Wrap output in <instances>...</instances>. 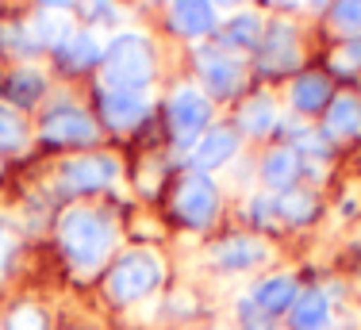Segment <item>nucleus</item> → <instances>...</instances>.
Instances as JSON below:
<instances>
[{
	"label": "nucleus",
	"mask_w": 361,
	"mask_h": 330,
	"mask_svg": "<svg viewBox=\"0 0 361 330\" xmlns=\"http://www.w3.org/2000/svg\"><path fill=\"white\" fill-rule=\"evenodd\" d=\"M58 242H62V254L70 257L73 269L92 273L108 257L116 231H111L108 215L92 212V207H70L62 215V223H58Z\"/></svg>",
	"instance_id": "nucleus-1"
},
{
	"label": "nucleus",
	"mask_w": 361,
	"mask_h": 330,
	"mask_svg": "<svg viewBox=\"0 0 361 330\" xmlns=\"http://www.w3.org/2000/svg\"><path fill=\"white\" fill-rule=\"evenodd\" d=\"M104 77L111 89H123V92H139L146 81L154 77V54L146 47L142 35L123 31L111 39V47L104 50Z\"/></svg>",
	"instance_id": "nucleus-2"
},
{
	"label": "nucleus",
	"mask_w": 361,
	"mask_h": 330,
	"mask_svg": "<svg viewBox=\"0 0 361 330\" xmlns=\"http://www.w3.org/2000/svg\"><path fill=\"white\" fill-rule=\"evenodd\" d=\"M161 257L154 250H131L108 273V296L116 303H139L161 284Z\"/></svg>",
	"instance_id": "nucleus-3"
},
{
	"label": "nucleus",
	"mask_w": 361,
	"mask_h": 330,
	"mask_svg": "<svg viewBox=\"0 0 361 330\" xmlns=\"http://www.w3.org/2000/svg\"><path fill=\"white\" fill-rule=\"evenodd\" d=\"M173 212L196 231L208 227L219 212V188L212 185L204 173H188V177H180L177 188H173Z\"/></svg>",
	"instance_id": "nucleus-4"
},
{
	"label": "nucleus",
	"mask_w": 361,
	"mask_h": 330,
	"mask_svg": "<svg viewBox=\"0 0 361 330\" xmlns=\"http://www.w3.org/2000/svg\"><path fill=\"white\" fill-rule=\"evenodd\" d=\"M208 116H212V100L200 89H177L173 100H169V119H173L177 142H192L208 127Z\"/></svg>",
	"instance_id": "nucleus-5"
},
{
	"label": "nucleus",
	"mask_w": 361,
	"mask_h": 330,
	"mask_svg": "<svg viewBox=\"0 0 361 330\" xmlns=\"http://www.w3.org/2000/svg\"><path fill=\"white\" fill-rule=\"evenodd\" d=\"M116 158H108V154H97V158H73L62 165V177H58V185L66 188V192H97V188L111 185V177H116Z\"/></svg>",
	"instance_id": "nucleus-6"
},
{
	"label": "nucleus",
	"mask_w": 361,
	"mask_h": 330,
	"mask_svg": "<svg viewBox=\"0 0 361 330\" xmlns=\"http://www.w3.org/2000/svg\"><path fill=\"white\" fill-rule=\"evenodd\" d=\"M42 135L50 142H66V146H89L97 138V123L77 108H58L42 119Z\"/></svg>",
	"instance_id": "nucleus-7"
},
{
	"label": "nucleus",
	"mask_w": 361,
	"mask_h": 330,
	"mask_svg": "<svg viewBox=\"0 0 361 330\" xmlns=\"http://www.w3.org/2000/svg\"><path fill=\"white\" fill-rule=\"evenodd\" d=\"M265 257H269L265 242L250 238V234H235V238L219 242V246L212 250V262L219 269H250V265H262Z\"/></svg>",
	"instance_id": "nucleus-8"
},
{
	"label": "nucleus",
	"mask_w": 361,
	"mask_h": 330,
	"mask_svg": "<svg viewBox=\"0 0 361 330\" xmlns=\"http://www.w3.org/2000/svg\"><path fill=\"white\" fill-rule=\"evenodd\" d=\"M235 150H238V135H235V131H227V127H216V131H208V135L200 138V142H196V150H192L196 173L227 165L231 158H235Z\"/></svg>",
	"instance_id": "nucleus-9"
},
{
	"label": "nucleus",
	"mask_w": 361,
	"mask_h": 330,
	"mask_svg": "<svg viewBox=\"0 0 361 330\" xmlns=\"http://www.w3.org/2000/svg\"><path fill=\"white\" fill-rule=\"evenodd\" d=\"M219 23L212 0H173V28L180 35H212Z\"/></svg>",
	"instance_id": "nucleus-10"
},
{
	"label": "nucleus",
	"mask_w": 361,
	"mask_h": 330,
	"mask_svg": "<svg viewBox=\"0 0 361 330\" xmlns=\"http://www.w3.org/2000/svg\"><path fill=\"white\" fill-rule=\"evenodd\" d=\"M100 108H104V119L111 127H119V131L135 127L146 116V100L139 92H123V89H108L104 97H100Z\"/></svg>",
	"instance_id": "nucleus-11"
},
{
	"label": "nucleus",
	"mask_w": 361,
	"mask_h": 330,
	"mask_svg": "<svg viewBox=\"0 0 361 330\" xmlns=\"http://www.w3.org/2000/svg\"><path fill=\"white\" fill-rule=\"evenodd\" d=\"M296 296H300L296 276H288V273L265 276V281L254 288V303L265 311V315H281L285 307H292V303H296Z\"/></svg>",
	"instance_id": "nucleus-12"
},
{
	"label": "nucleus",
	"mask_w": 361,
	"mask_h": 330,
	"mask_svg": "<svg viewBox=\"0 0 361 330\" xmlns=\"http://www.w3.org/2000/svg\"><path fill=\"white\" fill-rule=\"evenodd\" d=\"M31 35H35V42H42V47L62 50L73 39V23L66 16V8H42L35 20H31Z\"/></svg>",
	"instance_id": "nucleus-13"
},
{
	"label": "nucleus",
	"mask_w": 361,
	"mask_h": 330,
	"mask_svg": "<svg viewBox=\"0 0 361 330\" xmlns=\"http://www.w3.org/2000/svg\"><path fill=\"white\" fill-rule=\"evenodd\" d=\"M326 315H331V303H326V296L315 288L300 292L296 303H292V326L296 330H323Z\"/></svg>",
	"instance_id": "nucleus-14"
},
{
	"label": "nucleus",
	"mask_w": 361,
	"mask_h": 330,
	"mask_svg": "<svg viewBox=\"0 0 361 330\" xmlns=\"http://www.w3.org/2000/svg\"><path fill=\"white\" fill-rule=\"evenodd\" d=\"M238 81H243V73L227 54H204V85L212 89V97H231Z\"/></svg>",
	"instance_id": "nucleus-15"
},
{
	"label": "nucleus",
	"mask_w": 361,
	"mask_h": 330,
	"mask_svg": "<svg viewBox=\"0 0 361 330\" xmlns=\"http://www.w3.org/2000/svg\"><path fill=\"white\" fill-rule=\"evenodd\" d=\"M296 66V31L292 23H273L265 42V69H292Z\"/></svg>",
	"instance_id": "nucleus-16"
},
{
	"label": "nucleus",
	"mask_w": 361,
	"mask_h": 330,
	"mask_svg": "<svg viewBox=\"0 0 361 330\" xmlns=\"http://www.w3.org/2000/svg\"><path fill=\"white\" fill-rule=\"evenodd\" d=\"M326 131L334 138H350L361 131V104L354 97H334L331 111H326Z\"/></svg>",
	"instance_id": "nucleus-17"
},
{
	"label": "nucleus",
	"mask_w": 361,
	"mask_h": 330,
	"mask_svg": "<svg viewBox=\"0 0 361 330\" xmlns=\"http://www.w3.org/2000/svg\"><path fill=\"white\" fill-rule=\"evenodd\" d=\"M326 97H331V85H326V77H319V73H300L296 85H292V104H296L300 111L323 108Z\"/></svg>",
	"instance_id": "nucleus-18"
},
{
	"label": "nucleus",
	"mask_w": 361,
	"mask_h": 330,
	"mask_svg": "<svg viewBox=\"0 0 361 330\" xmlns=\"http://www.w3.org/2000/svg\"><path fill=\"white\" fill-rule=\"evenodd\" d=\"M238 123H243L246 135H269L273 127H277V108H273V100L257 97L250 104H243V111H238Z\"/></svg>",
	"instance_id": "nucleus-19"
},
{
	"label": "nucleus",
	"mask_w": 361,
	"mask_h": 330,
	"mask_svg": "<svg viewBox=\"0 0 361 330\" xmlns=\"http://www.w3.org/2000/svg\"><path fill=\"white\" fill-rule=\"evenodd\" d=\"M296 173H300V165H296V154L292 150H273L262 165L265 185H273V188H288L296 181Z\"/></svg>",
	"instance_id": "nucleus-20"
},
{
	"label": "nucleus",
	"mask_w": 361,
	"mask_h": 330,
	"mask_svg": "<svg viewBox=\"0 0 361 330\" xmlns=\"http://www.w3.org/2000/svg\"><path fill=\"white\" fill-rule=\"evenodd\" d=\"M315 196L312 192H285V196H277V215L281 219H288V223H307V219H315Z\"/></svg>",
	"instance_id": "nucleus-21"
},
{
	"label": "nucleus",
	"mask_w": 361,
	"mask_h": 330,
	"mask_svg": "<svg viewBox=\"0 0 361 330\" xmlns=\"http://www.w3.org/2000/svg\"><path fill=\"white\" fill-rule=\"evenodd\" d=\"M62 58L70 66H89V62H97V58H104V50H100L97 35H73V39L62 47Z\"/></svg>",
	"instance_id": "nucleus-22"
},
{
	"label": "nucleus",
	"mask_w": 361,
	"mask_h": 330,
	"mask_svg": "<svg viewBox=\"0 0 361 330\" xmlns=\"http://www.w3.org/2000/svg\"><path fill=\"white\" fill-rule=\"evenodd\" d=\"M42 89H47V81H42L39 69H20V73L12 77V85H8V97L16 104H31L35 97H42Z\"/></svg>",
	"instance_id": "nucleus-23"
},
{
	"label": "nucleus",
	"mask_w": 361,
	"mask_h": 330,
	"mask_svg": "<svg viewBox=\"0 0 361 330\" xmlns=\"http://www.w3.org/2000/svg\"><path fill=\"white\" fill-rule=\"evenodd\" d=\"M257 31H262V23H257V16H235V20L227 23V42L231 47H257Z\"/></svg>",
	"instance_id": "nucleus-24"
},
{
	"label": "nucleus",
	"mask_w": 361,
	"mask_h": 330,
	"mask_svg": "<svg viewBox=\"0 0 361 330\" xmlns=\"http://www.w3.org/2000/svg\"><path fill=\"white\" fill-rule=\"evenodd\" d=\"M8 330H47V315L35 307V303H20V307L8 315Z\"/></svg>",
	"instance_id": "nucleus-25"
},
{
	"label": "nucleus",
	"mask_w": 361,
	"mask_h": 330,
	"mask_svg": "<svg viewBox=\"0 0 361 330\" xmlns=\"http://www.w3.org/2000/svg\"><path fill=\"white\" fill-rule=\"evenodd\" d=\"M23 142V119L12 108H0V150H16Z\"/></svg>",
	"instance_id": "nucleus-26"
},
{
	"label": "nucleus",
	"mask_w": 361,
	"mask_h": 330,
	"mask_svg": "<svg viewBox=\"0 0 361 330\" xmlns=\"http://www.w3.org/2000/svg\"><path fill=\"white\" fill-rule=\"evenodd\" d=\"M331 20H334V28H342V31H357L361 28V0H334Z\"/></svg>",
	"instance_id": "nucleus-27"
},
{
	"label": "nucleus",
	"mask_w": 361,
	"mask_h": 330,
	"mask_svg": "<svg viewBox=\"0 0 361 330\" xmlns=\"http://www.w3.org/2000/svg\"><path fill=\"white\" fill-rule=\"evenodd\" d=\"M238 319H243V330H273V315H265L254 300L238 303Z\"/></svg>",
	"instance_id": "nucleus-28"
},
{
	"label": "nucleus",
	"mask_w": 361,
	"mask_h": 330,
	"mask_svg": "<svg viewBox=\"0 0 361 330\" xmlns=\"http://www.w3.org/2000/svg\"><path fill=\"white\" fill-rule=\"evenodd\" d=\"M331 62H334V69H338V73H357V69H361V39L346 42L342 50H334Z\"/></svg>",
	"instance_id": "nucleus-29"
},
{
	"label": "nucleus",
	"mask_w": 361,
	"mask_h": 330,
	"mask_svg": "<svg viewBox=\"0 0 361 330\" xmlns=\"http://www.w3.org/2000/svg\"><path fill=\"white\" fill-rule=\"evenodd\" d=\"M273 215H277V204H273V196H262V200H254V219L269 223Z\"/></svg>",
	"instance_id": "nucleus-30"
},
{
	"label": "nucleus",
	"mask_w": 361,
	"mask_h": 330,
	"mask_svg": "<svg viewBox=\"0 0 361 330\" xmlns=\"http://www.w3.org/2000/svg\"><path fill=\"white\" fill-rule=\"evenodd\" d=\"M8 250H12V242L4 238V234H0V265H4V257H8Z\"/></svg>",
	"instance_id": "nucleus-31"
},
{
	"label": "nucleus",
	"mask_w": 361,
	"mask_h": 330,
	"mask_svg": "<svg viewBox=\"0 0 361 330\" xmlns=\"http://www.w3.org/2000/svg\"><path fill=\"white\" fill-rule=\"evenodd\" d=\"M223 4H243V0H223Z\"/></svg>",
	"instance_id": "nucleus-32"
},
{
	"label": "nucleus",
	"mask_w": 361,
	"mask_h": 330,
	"mask_svg": "<svg viewBox=\"0 0 361 330\" xmlns=\"http://www.w3.org/2000/svg\"><path fill=\"white\" fill-rule=\"evenodd\" d=\"M277 4H296V0H277Z\"/></svg>",
	"instance_id": "nucleus-33"
}]
</instances>
